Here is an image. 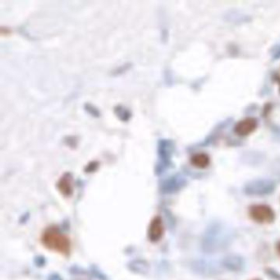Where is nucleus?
Wrapping results in <instances>:
<instances>
[{"label":"nucleus","instance_id":"obj_1","mask_svg":"<svg viewBox=\"0 0 280 280\" xmlns=\"http://www.w3.org/2000/svg\"><path fill=\"white\" fill-rule=\"evenodd\" d=\"M233 231L220 222H214L208 226L201 240V248L208 254L219 252L230 246L233 241Z\"/></svg>","mask_w":280,"mask_h":280},{"label":"nucleus","instance_id":"obj_2","mask_svg":"<svg viewBox=\"0 0 280 280\" xmlns=\"http://www.w3.org/2000/svg\"><path fill=\"white\" fill-rule=\"evenodd\" d=\"M42 242L47 248L63 255H68L70 253V240L56 227H50L45 231Z\"/></svg>","mask_w":280,"mask_h":280},{"label":"nucleus","instance_id":"obj_3","mask_svg":"<svg viewBox=\"0 0 280 280\" xmlns=\"http://www.w3.org/2000/svg\"><path fill=\"white\" fill-rule=\"evenodd\" d=\"M275 190V183L269 179H255L247 182L244 187L245 193L250 196H265Z\"/></svg>","mask_w":280,"mask_h":280},{"label":"nucleus","instance_id":"obj_4","mask_svg":"<svg viewBox=\"0 0 280 280\" xmlns=\"http://www.w3.org/2000/svg\"><path fill=\"white\" fill-rule=\"evenodd\" d=\"M250 219L259 223H271L275 219V213L269 205L257 204L249 208Z\"/></svg>","mask_w":280,"mask_h":280},{"label":"nucleus","instance_id":"obj_5","mask_svg":"<svg viewBox=\"0 0 280 280\" xmlns=\"http://www.w3.org/2000/svg\"><path fill=\"white\" fill-rule=\"evenodd\" d=\"M197 273L205 277H213L220 273V267L214 262L208 260H198L194 264Z\"/></svg>","mask_w":280,"mask_h":280},{"label":"nucleus","instance_id":"obj_6","mask_svg":"<svg viewBox=\"0 0 280 280\" xmlns=\"http://www.w3.org/2000/svg\"><path fill=\"white\" fill-rule=\"evenodd\" d=\"M257 128V121L253 118H246L235 125L234 132L240 137H246Z\"/></svg>","mask_w":280,"mask_h":280},{"label":"nucleus","instance_id":"obj_7","mask_svg":"<svg viewBox=\"0 0 280 280\" xmlns=\"http://www.w3.org/2000/svg\"><path fill=\"white\" fill-rule=\"evenodd\" d=\"M164 224L160 217H155L150 222L148 229V237L150 241H157L164 234Z\"/></svg>","mask_w":280,"mask_h":280},{"label":"nucleus","instance_id":"obj_8","mask_svg":"<svg viewBox=\"0 0 280 280\" xmlns=\"http://www.w3.org/2000/svg\"><path fill=\"white\" fill-rule=\"evenodd\" d=\"M223 267L232 272H239L245 267V260L238 255H229L223 260Z\"/></svg>","mask_w":280,"mask_h":280},{"label":"nucleus","instance_id":"obj_9","mask_svg":"<svg viewBox=\"0 0 280 280\" xmlns=\"http://www.w3.org/2000/svg\"><path fill=\"white\" fill-rule=\"evenodd\" d=\"M191 164L198 169H205L209 166L210 163L209 155L205 153H197L194 155L191 159Z\"/></svg>","mask_w":280,"mask_h":280},{"label":"nucleus","instance_id":"obj_10","mask_svg":"<svg viewBox=\"0 0 280 280\" xmlns=\"http://www.w3.org/2000/svg\"><path fill=\"white\" fill-rule=\"evenodd\" d=\"M60 188L64 195H70L72 192L71 187V180L69 178H64L60 183Z\"/></svg>","mask_w":280,"mask_h":280},{"label":"nucleus","instance_id":"obj_11","mask_svg":"<svg viewBox=\"0 0 280 280\" xmlns=\"http://www.w3.org/2000/svg\"><path fill=\"white\" fill-rule=\"evenodd\" d=\"M265 272L270 278H273V279L280 280V273L274 269H268L265 270Z\"/></svg>","mask_w":280,"mask_h":280},{"label":"nucleus","instance_id":"obj_12","mask_svg":"<svg viewBox=\"0 0 280 280\" xmlns=\"http://www.w3.org/2000/svg\"><path fill=\"white\" fill-rule=\"evenodd\" d=\"M278 57H280V48L276 51L275 55L273 56L274 59H278Z\"/></svg>","mask_w":280,"mask_h":280},{"label":"nucleus","instance_id":"obj_13","mask_svg":"<svg viewBox=\"0 0 280 280\" xmlns=\"http://www.w3.org/2000/svg\"><path fill=\"white\" fill-rule=\"evenodd\" d=\"M277 249H278V252H280V242H278V246H277Z\"/></svg>","mask_w":280,"mask_h":280},{"label":"nucleus","instance_id":"obj_14","mask_svg":"<svg viewBox=\"0 0 280 280\" xmlns=\"http://www.w3.org/2000/svg\"><path fill=\"white\" fill-rule=\"evenodd\" d=\"M252 280H260V279H259V278H255V279H252Z\"/></svg>","mask_w":280,"mask_h":280}]
</instances>
